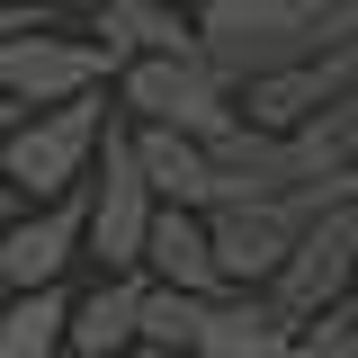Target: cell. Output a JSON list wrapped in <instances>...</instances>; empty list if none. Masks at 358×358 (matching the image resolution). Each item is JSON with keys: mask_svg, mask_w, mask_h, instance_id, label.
<instances>
[{"mask_svg": "<svg viewBox=\"0 0 358 358\" xmlns=\"http://www.w3.org/2000/svg\"><path fill=\"white\" fill-rule=\"evenodd\" d=\"M331 45H341V0H215V9H197V54L233 90L260 72H287V63H313Z\"/></svg>", "mask_w": 358, "mask_h": 358, "instance_id": "1", "label": "cell"}, {"mask_svg": "<svg viewBox=\"0 0 358 358\" xmlns=\"http://www.w3.org/2000/svg\"><path fill=\"white\" fill-rule=\"evenodd\" d=\"M108 90H81V99H63V108H27L9 143H0V188H18L27 206L45 197H63V188H81L90 162H99V134H108Z\"/></svg>", "mask_w": 358, "mask_h": 358, "instance_id": "2", "label": "cell"}, {"mask_svg": "<svg viewBox=\"0 0 358 358\" xmlns=\"http://www.w3.org/2000/svg\"><path fill=\"white\" fill-rule=\"evenodd\" d=\"M117 117L197 134V143H224V134L242 126V90L224 81L206 54H143V63L117 72Z\"/></svg>", "mask_w": 358, "mask_h": 358, "instance_id": "3", "label": "cell"}, {"mask_svg": "<svg viewBox=\"0 0 358 358\" xmlns=\"http://www.w3.org/2000/svg\"><path fill=\"white\" fill-rule=\"evenodd\" d=\"M358 162L322 134H268V126H233L215 143V206H251V197H305L322 179H350Z\"/></svg>", "mask_w": 358, "mask_h": 358, "instance_id": "4", "label": "cell"}, {"mask_svg": "<svg viewBox=\"0 0 358 358\" xmlns=\"http://www.w3.org/2000/svg\"><path fill=\"white\" fill-rule=\"evenodd\" d=\"M81 90H117V54L90 36V27H63V18H36L27 36L0 45V99L18 108H63Z\"/></svg>", "mask_w": 358, "mask_h": 358, "instance_id": "5", "label": "cell"}, {"mask_svg": "<svg viewBox=\"0 0 358 358\" xmlns=\"http://www.w3.org/2000/svg\"><path fill=\"white\" fill-rule=\"evenodd\" d=\"M81 197H90V260L99 268H143V233H152V215H162V197H152V179H143V162H134V126L126 117H108Z\"/></svg>", "mask_w": 358, "mask_h": 358, "instance_id": "6", "label": "cell"}, {"mask_svg": "<svg viewBox=\"0 0 358 358\" xmlns=\"http://www.w3.org/2000/svg\"><path fill=\"white\" fill-rule=\"evenodd\" d=\"M350 287H358V197H341V206H322V215L305 224V242H296L287 268L268 278V305L305 331L313 313H331Z\"/></svg>", "mask_w": 358, "mask_h": 358, "instance_id": "7", "label": "cell"}, {"mask_svg": "<svg viewBox=\"0 0 358 358\" xmlns=\"http://www.w3.org/2000/svg\"><path fill=\"white\" fill-rule=\"evenodd\" d=\"M81 188H90V179H81ZM81 188H63V197L9 215V233H0V287H9V296L63 287V268L90 251V197H81Z\"/></svg>", "mask_w": 358, "mask_h": 358, "instance_id": "8", "label": "cell"}, {"mask_svg": "<svg viewBox=\"0 0 358 358\" xmlns=\"http://www.w3.org/2000/svg\"><path fill=\"white\" fill-rule=\"evenodd\" d=\"M350 81H358V54H350V45H331V54H313V63H287V72H260V81H242V126L313 134L331 108H341Z\"/></svg>", "mask_w": 358, "mask_h": 358, "instance_id": "9", "label": "cell"}, {"mask_svg": "<svg viewBox=\"0 0 358 358\" xmlns=\"http://www.w3.org/2000/svg\"><path fill=\"white\" fill-rule=\"evenodd\" d=\"M143 268H99V287L72 296V331H63V350L72 358H134L143 350Z\"/></svg>", "mask_w": 358, "mask_h": 358, "instance_id": "10", "label": "cell"}, {"mask_svg": "<svg viewBox=\"0 0 358 358\" xmlns=\"http://www.w3.org/2000/svg\"><path fill=\"white\" fill-rule=\"evenodd\" d=\"M143 278H152V287H188V296H215L224 287L206 206H162V215H152V233H143Z\"/></svg>", "mask_w": 358, "mask_h": 358, "instance_id": "11", "label": "cell"}, {"mask_svg": "<svg viewBox=\"0 0 358 358\" xmlns=\"http://www.w3.org/2000/svg\"><path fill=\"white\" fill-rule=\"evenodd\" d=\"M90 36L117 54V72L143 54H197V18L179 0H99L90 9Z\"/></svg>", "mask_w": 358, "mask_h": 358, "instance_id": "12", "label": "cell"}, {"mask_svg": "<svg viewBox=\"0 0 358 358\" xmlns=\"http://www.w3.org/2000/svg\"><path fill=\"white\" fill-rule=\"evenodd\" d=\"M134 162H143V179H152L162 206H215V143L171 134V126H134Z\"/></svg>", "mask_w": 358, "mask_h": 358, "instance_id": "13", "label": "cell"}, {"mask_svg": "<svg viewBox=\"0 0 358 358\" xmlns=\"http://www.w3.org/2000/svg\"><path fill=\"white\" fill-rule=\"evenodd\" d=\"M63 331H72L63 287H27V296L0 305V358H63Z\"/></svg>", "mask_w": 358, "mask_h": 358, "instance_id": "14", "label": "cell"}, {"mask_svg": "<svg viewBox=\"0 0 358 358\" xmlns=\"http://www.w3.org/2000/svg\"><path fill=\"white\" fill-rule=\"evenodd\" d=\"M215 296H224V287H215ZM197 305H206V296H188V287H143V350L188 358V341H197Z\"/></svg>", "mask_w": 358, "mask_h": 358, "instance_id": "15", "label": "cell"}, {"mask_svg": "<svg viewBox=\"0 0 358 358\" xmlns=\"http://www.w3.org/2000/svg\"><path fill=\"white\" fill-rule=\"evenodd\" d=\"M305 331H313V341H331V350H350V358H358V287H350V296H341L331 313H313Z\"/></svg>", "mask_w": 358, "mask_h": 358, "instance_id": "16", "label": "cell"}, {"mask_svg": "<svg viewBox=\"0 0 358 358\" xmlns=\"http://www.w3.org/2000/svg\"><path fill=\"white\" fill-rule=\"evenodd\" d=\"M36 18H54V0H0V45H9V36H27Z\"/></svg>", "mask_w": 358, "mask_h": 358, "instance_id": "17", "label": "cell"}, {"mask_svg": "<svg viewBox=\"0 0 358 358\" xmlns=\"http://www.w3.org/2000/svg\"><path fill=\"white\" fill-rule=\"evenodd\" d=\"M287 358H350V350H331V341H313V331H296V350Z\"/></svg>", "mask_w": 358, "mask_h": 358, "instance_id": "18", "label": "cell"}, {"mask_svg": "<svg viewBox=\"0 0 358 358\" xmlns=\"http://www.w3.org/2000/svg\"><path fill=\"white\" fill-rule=\"evenodd\" d=\"M18 117H27V108H18V99H0V143H9V126H18Z\"/></svg>", "mask_w": 358, "mask_h": 358, "instance_id": "19", "label": "cell"}, {"mask_svg": "<svg viewBox=\"0 0 358 358\" xmlns=\"http://www.w3.org/2000/svg\"><path fill=\"white\" fill-rule=\"evenodd\" d=\"M18 206H27V197H18V188H0V233H9V215H18Z\"/></svg>", "mask_w": 358, "mask_h": 358, "instance_id": "20", "label": "cell"}, {"mask_svg": "<svg viewBox=\"0 0 358 358\" xmlns=\"http://www.w3.org/2000/svg\"><path fill=\"white\" fill-rule=\"evenodd\" d=\"M179 9H188V18H197V9H215V0H179Z\"/></svg>", "mask_w": 358, "mask_h": 358, "instance_id": "21", "label": "cell"}, {"mask_svg": "<svg viewBox=\"0 0 358 358\" xmlns=\"http://www.w3.org/2000/svg\"><path fill=\"white\" fill-rule=\"evenodd\" d=\"M350 9H358V0H341V18H350Z\"/></svg>", "mask_w": 358, "mask_h": 358, "instance_id": "22", "label": "cell"}, {"mask_svg": "<svg viewBox=\"0 0 358 358\" xmlns=\"http://www.w3.org/2000/svg\"><path fill=\"white\" fill-rule=\"evenodd\" d=\"M134 358H162V350H134Z\"/></svg>", "mask_w": 358, "mask_h": 358, "instance_id": "23", "label": "cell"}, {"mask_svg": "<svg viewBox=\"0 0 358 358\" xmlns=\"http://www.w3.org/2000/svg\"><path fill=\"white\" fill-rule=\"evenodd\" d=\"M90 9H99V0H90Z\"/></svg>", "mask_w": 358, "mask_h": 358, "instance_id": "24", "label": "cell"}, {"mask_svg": "<svg viewBox=\"0 0 358 358\" xmlns=\"http://www.w3.org/2000/svg\"><path fill=\"white\" fill-rule=\"evenodd\" d=\"M63 358H72V350H63Z\"/></svg>", "mask_w": 358, "mask_h": 358, "instance_id": "25", "label": "cell"}]
</instances>
